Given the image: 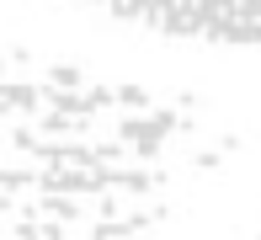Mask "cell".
<instances>
[{
    "instance_id": "6da1fadb",
    "label": "cell",
    "mask_w": 261,
    "mask_h": 240,
    "mask_svg": "<svg viewBox=\"0 0 261 240\" xmlns=\"http://www.w3.org/2000/svg\"><path fill=\"white\" fill-rule=\"evenodd\" d=\"M213 150L155 91L27 64L0 75V240H165Z\"/></svg>"
}]
</instances>
